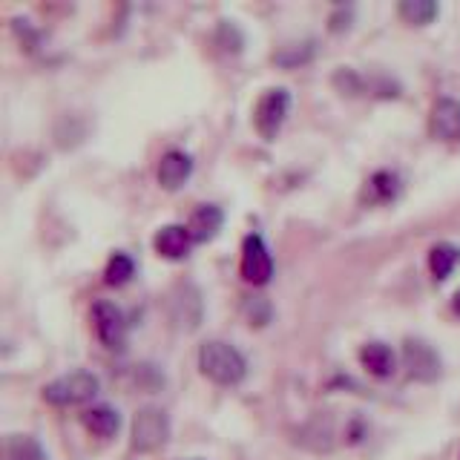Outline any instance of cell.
<instances>
[{
	"instance_id": "cell-12",
	"label": "cell",
	"mask_w": 460,
	"mask_h": 460,
	"mask_svg": "<svg viewBox=\"0 0 460 460\" xmlns=\"http://www.w3.org/2000/svg\"><path fill=\"white\" fill-rule=\"evenodd\" d=\"M222 225H225V213H222V208H216V205H201V208H196V213L190 216V222H187V230H190V239H193V242H210V239L222 230Z\"/></svg>"
},
{
	"instance_id": "cell-4",
	"label": "cell",
	"mask_w": 460,
	"mask_h": 460,
	"mask_svg": "<svg viewBox=\"0 0 460 460\" xmlns=\"http://www.w3.org/2000/svg\"><path fill=\"white\" fill-rule=\"evenodd\" d=\"M288 112H291V93L277 86V90H268L262 98L256 101V110H253V124L259 129V136L265 141L277 138V133L282 129Z\"/></svg>"
},
{
	"instance_id": "cell-17",
	"label": "cell",
	"mask_w": 460,
	"mask_h": 460,
	"mask_svg": "<svg viewBox=\"0 0 460 460\" xmlns=\"http://www.w3.org/2000/svg\"><path fill=\"white\" fill-rule=\"evenodd\" d=\"M6 460H49L43 446L29 435H14L6 443Z\"/></svg>"
},
{
	"instance_id": "cell-18",
	"label": "cell",
	"mask_w": 460,
	"mask_h": 460,
	"mask_svg": "<svg viewBox=\"0 0 460 460\" xmlns=\"http://www.w3.org/2000/svg\"><path fill=\"white\" fill-rule=\"evenodd\" d=\"M136 277V262L129 259L127 253H115L112 259H110V265H107V270H104V279H107V285H127L129 279Z\"/></svg>"
},
{
	"instance_id": "cell-20",
	"label": "cell",
	"mask_w": 460,
	"mask_h": 460,
	"mask_svg": "<svg viewBox=\"0 0 460 460\" xmlns=\"http://www.w3.org/2000/svg\"><path fill=\"white\" fill-rule=\"evenodd\" d=\"M190 460H199V457H190Z\"/></svg>"
},
{
	"instance_id": "cell-3",
	"label": "cell",
	"mask_w": 460,
	"mask_h": 460,
	"mask_svg": "<svg viewBox=\"0 0 460 460\" xmlns=\"http://www.w3.org/2000/svg\"><path fill=\"white\" fill-rule=\"evenodd\" d=\"M170 440V417L167 411L147 406L133 417V449L158 452Z\"/></svg>"
},
{
	"instance_id": "cell-15",
	"label": "cell",
	"mask_w": 460,
	"mask_h": 460,
	"mask_svg": "<svg viewBox=\"0 0 460 460\" xmlns=\"http://www.w3.org/2000/svg\"><path fill=\"white\" fill-rule=\"evenodd\" d=\"M400 196V179L394 176V172H374V176L368 179L366 184V199L368 201H394Z\"/></svg>"
},
{
	"instance_id": "cell-5",
	"label": "cell",
	"mask_w": 460,
	"mask_h": 460,
	"mask_svg": "<svg viewBox=\"0 0 460 460\" xmlns=\"http://www.w3.org/2000/svg\"><path fill=\"white\" fill-rule=\"evenodd\" d=\"M402 366H406L409 377L417 383H435L440 377V354L431 349L426 340L409 337L402 342Z\"/></svg>"
},
{
	"instance_id": "cell-16",
	"label": "cell",
	"mask_w": 460,
	"mask_h": 460,
	"mask_svg": "<svg viewBox=\"0 0 460 460\" xmlns=\"http://www.w3.org/2000/svg\"><path fill=\"white\" fill-rule=\"evenodd\" d=\"M400 18L411 26H426L438 18V4L435 0H402L400 4Z\"/></svg>"
},
{
	"instance_id": "cell-1",
	"label": "cell",
	"mask_w": 460,
	"mask_h": 460,
	"mask_svg": "<svg viewBox=\"0 0 460 460\" xmlns=\"http://www.w3.org/2000/svg\"><path fill=\"white\" fill-rule=\"evenodd\" d=\"M199 368L216 385H239L248 374L244 357L230 342L210 340L199 349Z\"/></svg>"
},
{
	"instance_id": "cell-14",
	"label": "cell",
	"mask_w": 460,
	"mask_h": 460,
	"mask_svg": "<svg viewBox=\"0 0 460 460\" xmlns=\"http://www.w3.org/2000/svg\"><path fill=\"white\" fill-rule=\"evenodd\" d=\"M460 265V248H455V244H435L429 253V270H431V277H435L438 282L443 279H449L452 277V270Z\"/></svg>"
},
{
	"instance_id": "cell-10",
	"label": "cell",
	"mask_w": 460,
	"mask_h": 460,
	"mask_svg": "<svg viewBox=\"0 0 460 460\" xmlns=\"http://www.w3.org/2000/svg\"><path fill=\"white\" fill-rule=\"evenodd\" d=\"M158 256L164 259H184L187 253H190L193 248V239H190V230H187V225H167L155 234L153 239Z\"/></svg>"
},
{
	"instance_id": "cell-6",
	"label": "cell",
	"mask_w": 460,
	"mask_h": 460,
	"mask_svg": "<svg viewBox=\"0 0 460 460\" xmlns=\"http://www.w3.org/2000/svg\"><path fill=\"white\" fill-rule=\"evenodd\" d=\"M93 323H95V331H98V340L107 345V349H115V351H121L124 345H127V320H124V314L119 305H112V302L107 299H101L95 302V308H93Z\"/></svg>"
},
{
	"instance_id": "cell-11",
	"label": "cell",
	"mask_w": 460,
	"mask_h": 460,
	"mask_svg": "<svg viewBox=\"0 0 460 460\" xmlns=\"http://www.w3.org/2000/svg\"><path fill=\"white\" fill-rule=\"evenodd\" d=\"M359 363H363V368L371 374V377L385 380V377H392V374H394L397 357L385 342H366L363 349H359Z\"/></svg>"
},
{
	"instance_id": "cell-9",
	"label": "cell",
	"mask_w": 460,
	"mask_h": 460,
	"mask_svg": "<svg viewBox=\"0 0 460 460\" xmlns=\"http://www.w3.org/2000/svg\"><path fill=\"white\" fill-rule=\"evenodd\" d=\"M190 172H193V158L181 150H170L162 155V162H158L155 176L164 190H179V187L190 179Z\"/></svg>"
},
{
	"instance_id": "cell-13",
	"label": "cell",
	"mask_w": 460,
	"mask_h": 460,
	"mask_svg": "<svg viewBox=\"0 0 460 460\" xmlns=\"http://www.w3.org/2000/svg\"><path fill=\"white\" fill-rule=\"evenodd\" d=\"M84 426L93 431L95 438H112L121 429V414L112 406H93L84 411Z\"/></svg>"
},
{
	"instance_id": "cell-8",
	"label": "cell",
	"mask_w": 460,
	"mask_h": 460,
	"mask_svg": "<svg viewBox=\"0 0 460 460\" xmlns=\"http://www.w3.org/2000/svg\"><path fill=\"white\" fill-rule=\"evenodd\" d=\"M429 129L438 141H457L460 138V101L455 98H440L431 107Z\"/></svg>"
},
{
	"instance_id": "cell-2",
	"label": "cell",
	"mask_w": 460,
	"mask_h": 460,
	"mask_svg": "<svg viewBox=\"0 0 460 460\" xmlns=\"http://www.w3.org/2000/svg\"><path fill=\"white\" fill-rule=\"evenodd\" d=\"M98 377L90 371H72V374H64V377H58L52 383L43 385V400L49 402V406H81V402H90L95 394H98Z\"/></svg>"
},
{
	"instance_id": "cell-19",
	"label": "cell",
	"mask_w": 460,
	"mask_h": 460,
	"mask_svg": "<svg viewBox=\"0 0 460 460\" xmlns=\"http://www.w3.org/2000/svg\"><path fill=\"white\" fill-rule=\"evenodd\" d=\"M452 308H455V314L460 316V291L455 294V299H452Z\"/></svg>"
},
{
	"instance_id": "cell-7",
	"label": "cell",
	"mask_w": 460,
	"mask_h": 460,
	"mask_svg": "<svg viewBox=\"0 0 460 460\" xmlns=\"http://www.w3.org/2000/svg\"><path fill=\"white\" fill-rule=\"evenodd\" d=\"M242 277L251 285H268L273 277V256L262 236L251 234L242 244Z\"/></svg>"
}]
</instances>
